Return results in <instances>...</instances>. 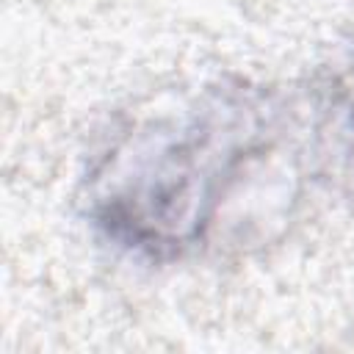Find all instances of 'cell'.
Wrapping results in <instances>:
<instances>
[{
	"label": "cell",
	"instance_id": "6da1fadb",
	"mask_svg": "<svg viewBox=\"0 0 354 354\" xmlns=\"http://www.w3.org/2000/svg\"><path fill=\"white\" fill-rule=\"evenodd\" d=\"M266 127L254 97L210 94L180 122L152 124L136 147L116 152L97 196L100 224L147 252L191 246L238 171L260 152Z\"/></svg>",
	"mask_w": 354,
	"mask_h": 354
}]
</instances>
